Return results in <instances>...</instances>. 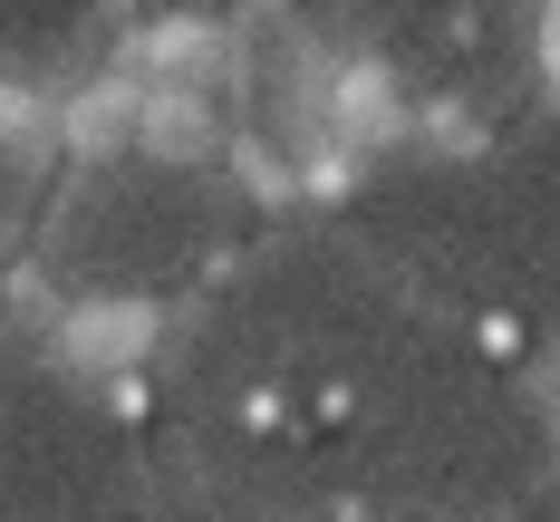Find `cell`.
<instances>
[{"label": "cell", "instance_id": "cell-7", "mask_svg": "<svg viewBox=\"0 0 560 522\" xmlns=\"http://www.w3.org/2000/svg\"><path fill=\"white\" fill-rule=\"evenodd\" d=\"M20 290H30V262L0 252V358H20Z\"/></svg>", "mask_w": 560, "mask_h": 522}, {"label": "cell", "instance_id": "cell-2", "mask_svg": "<svg viewBox=\"0 0 560 522\" xmlns=\"http://www.w3.org/2000/svg\"><path fill=\"white\" fill-rule=\"evenodd\" d=\"M338 232L425 310L532 368L560 348V107L532 97L483 136L368 155L338 194Z\"/></svg>", "mask_w": 560, "mask_h": 522}, {"label": "cell", "instance_id": "cell-8", "mask_svg": "<svg viewBox=\"0 0 560 522\" xmlns=\"http://www.w3.org/2000/svg\"><path fill=\"white\" fill-rule=\"evenodd\" d=\"M155 10H194V20H223V10H252V0H155Z\"/></svg>", "mask_w": 560, "mask_h": 522}, {"label": "cell", "instance_id": "cell-1", "mask_svg": "<svg viewBox=\"0 0 560 522\" xmlns=\"http://www.w3.org/2000/svg\"><path fill=\"white\" fill-rule=\"evenodd\" d=\"M155 358L261 406L348 522H512L560 474V416L532 368L425 310L338 223H261L165 320Z\"/></svg>", "mask_w": 560, "mask_h": 522}, {"label": "cell", "instance_id": "cell-3", "mask_svg": "<svg viewBox=\"0 0 560 522\" xmlns=\"http://www.w3.org/2000/svg\"><path fill=\"white\" fill-rule=\"evenodd\" d=\"M252 242L261 204L223 155L126 136L58 174L30 242V290L78 320H184Z\"/></svg>", "mask_w": 560, "mask_h": 522}, {"label": "cell", "instance_id": "cell-5", "mask_svg": "<svg viewBox=\"0 0 560 522\" xmlns=\"http://www.w3.org/2000/svg\"><path fill=\"white\" fill-rule=\"evenodd\" d=\"M126 0H0V116L78 97L116 49Z\"/></svg>", "mask_w": 560, "mask_h": 522}, {"label": "cell", "instance_id": "cell-4", "mask_svg": "<svg viewBox=\"0 0 560 522\" xmlns=\"http://www.w3.org/2000/svg\"><path fill=\"white\" fill-rule=\"evenodd\" d=\"M532 39H541V0H445L406 39H387L377 68L425 116H445L454 136H483V126L532 107V88H522L532 78Z\"/></svg>", "mask_w": 560, "mask_h": 522}, {"label": "cell", "instance_id": "cell-6", "mask_svg": "<svg viewBox=\"0 0 560 522\" xmlns=\"http://www.w3.org/2000/svg\"><path fill=\"white\" fill-rule=\"evenodd\" d=\"M300 30H319V39H338L348 58H377L387 39H406L425 10H445V0H280Z\"/></svg>", "mask_w": 560, "mask_h": 522}]
</instances>
